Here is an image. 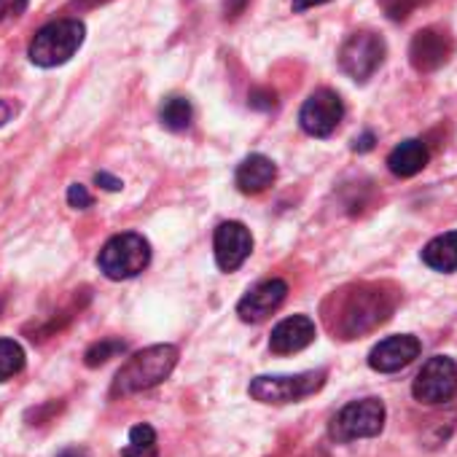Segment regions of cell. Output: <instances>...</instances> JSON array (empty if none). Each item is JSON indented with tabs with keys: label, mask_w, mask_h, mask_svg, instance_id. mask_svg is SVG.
Segmentation results:
<instances>
[{
	"label": "cell",
	"mask_w": 457,
	"mask_h": 457,
	"mask_svg": "<svg viewBox=\"0 0 457 457\" xmlns=\"http://www.w3.org/2000/svg\"><path fill=\"white\" fill-rule=\"evenodd\" d=\"M178 363V347L172 345H154L135 353L116 374L111 393L113 395H132L162 385Z\"/></svg>",
	"instance_id": "cell-1"
},
{
	"label": "cell",
	"mask_w": 457,
	"mask_h": 457,
	"mask_svg": "<svg viewBox=\"0 0 457 457\" xmlns=\"http://www.w3.org/2000/svg\"><path fill=\"white\" fill-rule=\"evenodd\" d=\"M84 22L79 20H57L41 28L28 49L30 62L38 68H57L65 65L84 44Z\"/></svg>",
	"instance_id": "cell-2"
},
{
	"label": "cell",
	"mask_w": 457,
	"mask_h": 457,
	"mask_svg": "<svg viewBox=\"0 0 457 457\" xmlns=\"http://www.w3.org/2000/svg\"><path fill=\"white\" fill-rule=\"evenodd\" d=\"M148 262H151V245L143 235L135 232L111 237L97 256V267L108 280H132L148 267Z\"/></svg>",
	"instance_id": "cell-3"
},
{
	"label": "cell",
	"mask_w": 457,
	"mask_h": 457,
	"mask_svg": "<svg viewBox=\"0 0 457 457\" xmlns=\"http://www.w3.org/2000/svg\"><path fill=\"white\" fill-rule=\"evenodd\" d=\"M385 417L387 411L379 398H361L337 411V417L328 425V436L339 444H350L355 438H371L382 433Z\"/></svg>",
	"instance_id": "cell-4"
},
{
	"label": "cell",
	"mask_w": 457,
	"mask_h": 457,
	"mask_svg": "<svg viewBox=\"0 0 457 457\" xmlns=\"http://www.w3.org/2000/svg\"><path fill=\"white\" fill-rule=\"evenodd\" d=\"M390 310H393V302L387 294H382V288H358L342 304L337 328L339 334H345V339H353L374 328L377 323H382L390 315Z\"/></svg>",
	"instance_id": "cell-5"
},
{
	"label": "cell",
	"mask_w": 457,
	"mask_h": 457,
	"mask_svg": "<svg viewBox=\"0 0 457 457\" xmlns=\"http://www.w3.org/2000/svg\"><path fill=\"white\" fill-rule=\"evenodd\" d=\"M326 385V371H302L286 377H256L248 393L262 403H294L315 395Z\"/></svg>",
	"instance_id": "cell-6"
},
{
	"label": "cell",
	"mask_w": 457,
	"mask_h": 457,
	"mask_svg": "<svg viewBox=\"0 0 457 457\" xmlns=\"http://www.w3.org/2000/svg\"><path fill=\"white\" fill-rule=\"evenodd\" d=\"M411 395L420 403L438 406L457 395V361L449 355H433L425 361L411 382Z\"/></svg>",
	"instance_id": "cell-7"
},
{
	"label": "cell",
	"mask_w": 457,
	"mask_h": 457,
	"mask_svg": "<svg viewBox=\"0 0 457 457\" xmlns=\"http://www.w3.org/2000/svg\"><path fill=\"white\" fill-rule=\"evenodd\" d=\"M385 52H387L385 41L377 33L371 30L353 33L339 49V68L355 81H369L379 71Z\"/></svg>",
	"instance_id": "cell-8"
},
{
	"label": "cell",
	"mask_w": 457,
	"mask_h": 457,
	"mask_svg": "<svg viewBox=\"0 0 457 457\" xmlns=\"http://www.w3.org/2000/svg\"><path fill=\"white\" fill-rule=\"evenodd\" d=\"M342 116H345L342 97L331 89H318L304 100L299 111V124L312 137H328L337 132Z\"/></svg>",
	"instance_id": "cell-9"
},
{
	"label": "cell",
	"mask_w": 457,
	"mask_h": 457,
	"mask_svg": "<svg viewBox=\"0 0 457 457\" xmlns=\"http://www.w3.org/2000/svg\"><path fill=\"white\" fill-rule=\"evenodd\" d=\"M212 248H215V264L223 272H235L245 264V259L253 251V237L251 228L240 220H223L215 228L212 237Z\"/></svg>",
	"instance_id": "cell-10"
},
{
	"label": "cell",
	"mask_w": 457,
	"mask_h": 457,
	"mask_svg": "<svg viewBox=\"0 0 457 457\" xmlns=\"http://www.w3.org/2000/svg\"><path fill=\"white\" fill-rule=\"evenodd\" d=\"M420 350H422V345L411 334L387 337L379 345H374V350L369 353V366L379 374H393V371L406 369L420 355Z\"/></svg>",
	"instance_id": "cell-11"
},
{
	"label": "cell",
	"mask_w": 457,
	"mask_h": 457,
	"mask_svg": "<svg viewBox=\"0 0 457 457\" xmlns=\"http://www.w3.org/2000/svg\"><path fill=\"white\" fill-rule=\"evenodd\" d=\"M454 52V44L446 33L436 30V28H428V30H420L414 38H411V46H409V60H411V68L420 71V73H430V71H438Z\"/></svg>",
	"instance_id": "cell-12"
},
{
	"label": "cell",
	"mask_w": 457,
	"mask_h": 457,
	"mask_svg": "<svg viewBox=\"0 0 457 457\" xmlns=\"http://www.w3.org/2000/svg\"><path fill=\"white\" fill-rule=\"evenodd\" d=\"M286 296H288V286L283 280H264L240 299L237 315L245 323H262L286 302Z\"/></svg>",
	"instance_id": "cell-13"
},
{
	"label": "cell",
	"mask_w": 457,
	"mask_h": 457,
	"mask_svg": "<svg viewBox=\"0 0 457 457\" xmlns=\"http://www.w3.org/2000/svg\"><path fill=\"white\" fill-rule=\"evenodd\" d=\"M315 320L307 318V315H291L286 320H280L275 328H272V337H270V350L275 355H294V353H302L304 347H310L315 342Z\"/></svg>",
	"instance_id": "cell-14"
},
{
	"label": "cell",
	"mask_w": 457,
	"mask_h": 457,
	"mask_svg": "<svg viewBox=\"0 0 457 457\" xmlns=\"http://www.w3.org/2000/svg\"><path fill=\"white\" fill-rule=\"evenodd\" d=\"M278 178V167L272 159H267L264 154H251L248 159H243V164L237 167L235 183L243 194H262L267 191Z\"/></svg>",
	"instance_id": "cell-15"
},
{
	"label": "cell",
	"mask_w": 457,
	"mask_h": 457,
	"mask_svg": "<svg viewBox=\"0 0 457 457\" xmlns=\"http://www.w3.org/2000/svg\"><path fill=\"white\" fill-rule=\"evenodd\" d=\"M430 154H428V145L422 140H403L401 145H395L387 156V167L393 175L398 178H411L417 175L420 170H425Z\"/></svg>",
	"instance_id": "cell-16"
},
{
	"label": "cell",
	"mask_w": 457,
	"mask_h": 457,
	"mask_svg": "<svg viewBox=\"0 0 457 457\" xmlns=\"http://www.w3.org/2000/svg\"><path fill=\"white\" fill-rule=\"evenodd\" d=\"M422 262L436 272H457V232L433 237L422 248Z\"/></svg>",
	"instance_id": "cell-17"
},
{
	"label": "cell",
	"mask_w": 457,
	"mask_h": 457,
	"mask_svg": "<svg viewBox=\"0 0 457 457\" xmlns=\"http://www.w3.org/2000/svg\"><path fill=\"white\" fill-rule=\"evenodd\" d=\"M159 119H162V124H164L170 132H183V129H188V127H191L194 108H191V103H188L186 97L172 95V97H167V100L162 103V108H159Z\"/></svg>",
	"instance_id": "cell-18"
},
{
	"label": "cell",
	"mask_w": 457,
	"mask_h": 457,
	"mask_svg": "<svg viewBox=\"0 0 457 457\" xmlns=\"http://www.w3.org/2000/svg\"><path fill=\"white\" fill-rule=\"evenodd\" d=\"M121 457H156V430L151 425H135Z\"/></svg>",
	"instance_id": "cell-19"
},
{
	"label": "cell",
	"mask_w": 457,
	"mask_h": 457,
	"mask_svg": "<svg viewBox=\"0 0 457 457\" xmlns=\"http://www.w3.org/2000/svg\"><path fill=\"white\" fill-rule=\"evenodd\" d=\"M25 369V350L14 339H0V382L17 377Z\"/></svg>",
	"instance_id": "cell-20"
},
{
	"label": "cell",
	"mask_w": 457,
	"mask_h": 457,
	"mask_svg": "<svg viewBox=\"0 0 457 457\" xmlns=\"http://www.w3.org/2000/svg\"><path fill=\"white\" fill-rule=\"evenodd\" d=\"M124 350H127V345H124L121 339H103V342H97V345H92V347L87 350L84 361H87L89 369H95V366H103V363H108L111 358L121 355Z\"/></svg>",
	"instance_id": "cell-21"
},
{
	"label": "cell",
	"mask_w": 457,
	"mask_h": 457,
	"mask_svg": "<svg viewBox=\"0 0 457 457\" xmlns=\"http://www.w3.org/2000/svg\"><path fill=\"white\" fill-rule=\"evenodd\" d=\"M68 204H71V207H76V210H87V207H92V194L87 191V186L73 183V186L68 188Z\"/></svg>",
	"instance_id": "cell-22"
},
{
	"label": "cell",
	"mask_w": 457,
	"mask_h": 457,
	"mask_svg": "<svg viewBox=\"0 0 457 457\" xmlns=\"http://www.w3.org/2000/svg\"><path fill=\"white\" fill-rule=\"evenodd\" d=\"M28 4H30V0H0V22L22 17Z\"/></svg>",
	"instance_id": "cell-23"
},
{
	"label": "cell",
	"mask_w": 457,
	"mask_h": 457,
	"mask_svg": "<svg viewBox=\"0 0 457 457\" xmlns=\"http://www.w3.org/2000/svg\"><path fill=\"white\" fill-rule=\"evenodd\" d=\"M382 4L393 20H403V17H409V12L420 4V0H382Z\"/></svg>",
	"instance_id": "cell-24"
},
{
	"label": "cell",
	"mask_w": 457,
	"mask_h": 457,
	"mask_svg": "<svg viewBox=\"0 0 457 457\" xmlns=\"http://www.w3.org/2000/svg\"><path fill=\"white\" fill-rule=\"evenodd\" d=\"M278 103H275V92H253L251 95V108H259V111H272Z\"/></svg>",
	"instance_id": "cell-25"
},
{
	"label": "cell",
	"mask_w": 457,
	"mask_h": 457,
	"mask_svg": "<svg viewBox=\"0 0 457 457\" xmlns=\"http://www.w3.org/2000/svg\"><path fill=\"white\" fill-rule=\"evenodd\" d=\"M97 186H103L105 191H119L121 188V180L119 178H113V175H108V172H97Z\"/></svg>",
	"instance_id": "cell-26"
},
{
	"label": "cell",
	"mask_w": 457,
	"mask_h": 457,
	"mask_svg": "<svg viewBox=\"0 0 457 457\" xmlns=\"http://www.w3.org/2000/svg\"><path fill=\"white\" fill-rule=\"evenodd\" d=\"M371 145H374V135L371 132H366V135H361V137H355V143H353V148L355 151H371Z\"/></svg>",
	"instance_id": "cell-27"
},
{
	"label": "cell",
	"mask_w": 457,
	"mask_h": 457,
	"mask_svg": "<svg viewBox=\"0 0 457 457\" xmlns=\"http://www.w3.org/2000/svg\"><path fill=\"white\" fill-rule=\"evenodd\" d=\"M291 4H294V12H307V9H312V6L328 4V0H291Z\"/></svg>",
	"instance_id": "cell-28"
},
{
	"label": "cell",
	"mask_w": 457,
	"mask_h": 457,
	"mask_svg": "<svg viewBox=\"0 0 457 457\" xmlns=\"http://www.w3.org/2000/svg\"><path fill=\"white\" fill-rule=\"evenodd\" d=\"M14 111H17V108H14L9 100H0V127H4V124L14 116Z\"/></svg>",
	"instance_id": "cell-29"
},
{
	"label": "cell",
	"mask_w": 457,
	"mask_h": 457,
	"mask_svg": "<svg viewBox=\"0 0 457 457\" xmlns=\"http://www.w3.org/2000/svg\"><path fill=\"white\" fill-rule=\"evenodd\" d=\"M57 457H89V452H87L84 446H68V449H62Z\"/></svg>",
	"instance_id": "cell-30"
}]
</instances>
